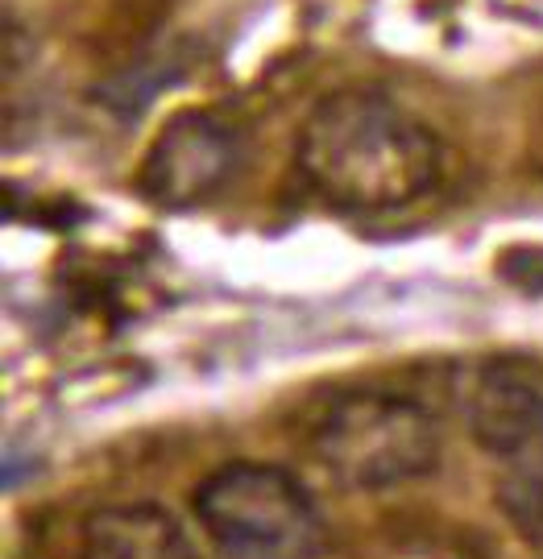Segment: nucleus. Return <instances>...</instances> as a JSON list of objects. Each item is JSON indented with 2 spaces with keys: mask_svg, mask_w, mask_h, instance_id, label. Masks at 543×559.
Returning a JSON list of instances; mask_svg holds the SVG:
<instances>
[{
  "mask_svg": "<svg viewBox=\"0 0 543 559\" xmlns=\"http://www.w3.org/2000/svg\"><path fill=\"white\" fill-rule=\"evenodd\" d=\"M440 423L411 394L349 390L323 406L311 427V456L349 489H399L440 464Z\"/></svg>",
  "mask_w": 543,
  "mask_h": 559,
  "instance_id": "2",
  "label": "nucleus"
},
{
  "mask_svg": "<svg viewBox=\"0 0 543 559\" xmlns=\"http://www.w3.org/2000/svg\"><path fill=\"white\" fill-rule=\"evenodd\" d=\"M191 510L224 559H316L323 519L291 468L233 460L196 485Z\"/></svg>",
  "mask_w": 543,
  "mask_h": 559,
  "instance_id": "3",
  "label": "nucleus"
},
{
  "mask_svg": "<svg viewBox=\"0 0 543 559\" xmlns=\"http://www.w3.org/2000/svg\"><path fill=\"white\" fill-rule=\"evenodd\" d=\"M83 559H200L182 526L154 501L108 506L83 526Z\"/></svg>",
  "mask_w": 543,
  "mask_h": 559,
  "instance_id": "6",
  "label": "nucleus"
},
{
  "mask_svg": "<svg viewBox=\"0 0 543 559\" xmlns=\"http://www.w3.org/2000/svg\"><path fill=\"white\" fill-rule=\"evenodd\" d=\"M464 423L489 456H515L543 440V360L506 353L477 365L464 390Z\"/></svg>",
  "mask_w": 543,
  "mask_h": 559,
  "instance_id": "5",
  "label": "nucleus"
},
{
  "mask_svg": "<svg viewBox=\"0 0 543 559\" xmlns=\"http://www.w3.org/2000/svg\"><path fill=\"white\" fill-rule=\"evenodd\" d=\"M494 498H498L506 522L519 531V539L543 547V440L506 456Z\"/></svg>",
  "mask_w": 543,
  "mask_h": 559,
  "instance_id": "7",
  "label": "nucleus"
},
{
  "mask_svg": "<svg viewBox=\"0 0 543 559\" xmlns=\"http://www.w3.org/2000/svg\"><path fill=\"white\" fill-rule=\"evenodd\" d=\"M245 162V129L224 112L196 108L162 124L141 162V195L158 207H200L221 195Z\"/></svg>",
  "mask_w": 543,
  "mask_h": 559,
  "instance_id": "4",
  "label": "nucleus"
},
{
  "mask_svg": "<svg viewBox=\"0 0 543 559\" xmlns=\"http://www.w3.org/2000/svg\"><path fill=\"white\" fill-rule=\"evenodd\" d=\"M303 182L344 212H394L423 200L444 170L440 138L382 92H332L295 141Z\"/></svg>",
  "mask_w": 543,
  "mask_h": 559,
  "instance_id": "1",
  "label": "nucleus"
}]
</instances>
